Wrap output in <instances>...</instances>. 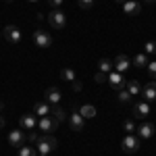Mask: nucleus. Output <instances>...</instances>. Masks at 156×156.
Here are the masks:
<instances>
[{
  "mask_svg": "<svg viewBox=\"0 0 156 156\" xmlns=\"http://www.w3.org/2000/svg\"><path fill=\"white\" fill-rule=\"evenodd\" d=\"M36 146H37V154H50V152L56 150L58 142H56V137H52V135H44V137H40L36 142Z\"/></svg>",
  "mask_w": 156,
  "mask_h": 156,
  "instance_id": "1",
  "label": "nucleus"
},
{
  "mask_svg": "<svg viewBox=\"0 0 156 156\" xmlns=\"http://www.w3.org/2000/svg\"><path fill=\"white\" fill-rule=\"evenodd\" d=\"M121 148H123V152H127V154L137 152V150H140V137L133 135V133H127V135L123 137V142H121Z\"/></svg>",
  "mask_w": 156,
  "mask_h": 156,
  "instance_id": "2",
  "label": "nucleus"
},
{
  "mask_svg": "<svg viewBox=\"0 0 156 156\" xmlns=\"http://www.w3.org/2000/svg\"><path fill=\"white\" fill-rule=\"evenodd\" d=\"M48 23L52 29H62L67 25V17H65V12L60 9H52V12L48 15Z\"/></svg>",
  "mask_w": 156,
  "mask_h": 156,
  "instance_id": "3",
  "label": "nucleus"
},
{
  "mask_svg": "<svg viewBox=\"0 0 156 156\" xmlns=\"http://www.w3.org/2000/svg\"><path fill=\"white\" fill-rule=\"evenodd\" d=\"M31 37H34V44L40 46V48H50V46H52V42H54L52 36H50L48 31H44V29H36Z\"/></svg>",
  "mask_w": 156,
  "mask_h": 156,
  "instance_id": "4",
  "label": "nucleus"
},
{
  "mask_svg": "<svg viewBox=\"0 0 156 156\" xmlns=\"http://www.w3.org/2000/svg\"><path fill=\"white\" fill-rule=\"evenodd\" d=\"M2 36L6 37V42L9 44H19L23 36H21V29L17 27V25H6L4 29H2Z\"/></svg>",
  "mask_w": 156,
  "mask_h": 156,
  "instance_id": "5",
  "label": "nucleus"
},
{
  "mask_svg": "<svg viewBox=\"0 0 156 156\" xmlns=\"http://www.w3.org/2000/svg\"><path fill=\"white\" fill-rule=\"evenodd\" d=\"M37 127H40V131H44L46 135H50V133L58 127V121H54L52 117H40V119H37Z\"/></svg>",
  "mask_w": 156,
  "mask_h": 156,
  "instance_id": "6",
  "label": "nucleus"
},
{
  "mask_svg": "<svg viewBox=\"0 0 156 156\" xmlns=\"http://www.w3.org/2000/svg\"><path fill=\"white\" fill-rule=\"evenodd\" d=\"M108 85L112 87V90H117V92H121V90H125V85H127V81L123 79V75L117 71L108 73Z\"/></svg>",
  "mask_w": 156,
  "mask_h": 156,
  "instance_id": "7",
  "label": "nucleus"
},
{
  "mask_svg": "<svg viewBox=\"0 0 156 156\" xmlns=\"http://www.w3.org/2000/svg\"><path fill=\"white\" fill-rule=\"evenodd\" d=\"M150 115V104L146 100H140L133 104V119H146Z\"/></svg>",
  "mask_w": 156,
  "mask_h": 156,
  "instance_id": "8",
  "label": "nucleus"
},
{
  "mask_svg": "<svg viewBox=\"0 0 156 156\" xmlns=\"http://www.w3.org/2000/svg\"><path fill=\"white\" fill-rule=\"evenodd\" d=\"M25 140H27V137L23 135V131H21V129H12V131L9 133V146L17 148V150H19L21 146H25Z\"/></svg>",
  "mask_w": 156,
  "mask_h": 156,
  "instance_id": "9",
  "label": "nucleus"
},
{
  "mask_svg": "<svg viewBox=\"0 0 156 156\" xmlns=\"http://www.w3.org/2000/svg\"><path fill=\"white\" fill-rule=\"evenodd\" d=\"M154 129H156V125H152V123L146 121V123H140V127H137L135 131H137V137H140V140H150V137L154 135Z\"/></svg>",
  "mask_w": 156,
  "mask_h": 156,
  "instance_id": "10",
  "label": "nucleus"
},
{
  "mask_svg": "<svg viewBox=\"0 0 156 156\" xmlns=\"http://www.w3.org/2000/svg\"><path fill=\"white\" fill-rule=\"evenodd\" d=\"M19 125H21L23 129L34 131V129H37V117L34 115V112H27V115H23V117L19 119Z\"/></svg>",
  "mask_w": 156,
  "mask_h": 156,
  "instance_id": "11",
  "label": "nucleus"
},
{
  "mask_svg": "<svg viewBox=\"0 0 156 156\" xmlns=\"http://www.w3.org/2000/svg\"><path fill=\"white\" fill-rule=\"evenodd\" d=\"M112 62H115V71L121 73V75H123V73L131 67V58H129V56H125V54H119V56L112 60Z\"/></svg>",
  "mask_w": 156,
  "mask_h": 156,
  "instance_id": "12",
  "label": "nucleus"
},
{
  "mask_svg": "<svg viewBox=\"0 0 156 156\" xmlns=\"http://www.w3.org/2000/svg\"><path fill=\"white\" fill-rule=\"evenodd\" d=\"M69 125H71L73 131H81V129L85 127V119L81 117V115H79V110L69 115Z\"/></svg>",
  "mask_w": 156,
  "mask_h": 156,
  "instance_id": "13",
  "label": "nucleus"
},
{
  "mask_svg": "<svg viewBox=\"0 0 156 156\" xmlns=\"http://www.w3.org/2000/svg\"><path fill=\"white\" fill-rule=\"evenodd\" d=\"M142 96H144L146 102H152V100H156V79H152V81H148V83L144 85Z\"/></svg>",
  "mask_w": 156,
  "mask_h": 156,
  "instance_id": "14",
  "label": "nucleus"
},
{
  "mask_svg": "<svg viewBox=\"0 0 156 156\" xmlns=\"http://www.w3.org/2000/svg\"><path fill=\"white\" fill-rule=\"evenodd\" d=\"M123 11L127 12L129 17H135V15H140V12H142V6H140V2H137V0H127V2L123 4Z\"/></svg>",
  "mask_w": 156,
  "mask_h": 156,
  "instance_id": "15",
  "label": "nucleus"
},
{
  "mask_svg": "<svg viewBox=\"0 0 156 156\" xmlns=\"http://www.w3.org/2000/svg\"><path fill=\"white\" fill-rule=\"evenodd\" d=\"M148 62H150V60H148V54H146V52H137V54L131 58V65H133V67H137V69L148 67Z\"/></svg>",
  "mask_w": 156,
  "mask_h": 156,
  "instance_id": "16",
  "label": "nucleus"
},
{
  "mask_svg": "<svg viewBox=\"0 0 156 156\" xmlns=\"http://www.w3.org/2000/svg\"><path fill=\"white\" fill-rule=\"evenodd\" d=\"M50 115H52V119L58 121V123L67 119V112H65V108L58 106V104H52V106H50Z\"/></svg>",
  "mask_w": 156,
  "mask_h": 156,
  "instance_id": "17",
  "label": "nucleus"
},
{
  "mask_svg": "<svg viewBox=\"0 0 156 156\" xmlns=\"http://www.w3.org/2000/svg\"><path fill=\"white\" fill-rule=\"evenodd\" d=\"M125 90H127L131 96H140L144 87L140 85V81H137V79H129V81H127V85H125Z\"/></svg>",
  "mask_w": 156,
  "mask_h": 156,
  "instance_id": "18",
  "label": "nucleus"
},
{
  "mask_svg": "<svg viewBox=\"0 0 156 156\" xmlns=\"http://www.w3.org/2000/svg\"><path fill=\"white\" fill-rule=\"evenodd\" d=\"M34 115H36V117H48L50 106L46 102H36V104H34Z\"/></svg>",
  "mask_w": 156,
  "mask_h": 156,
  "instance_id": "19",
  "label": "nucleus"
},
{
  "mask_svg": "<svg viewBox=\"0 0 156 156\" xmlns=\"http://www.w3.org/2000/svg\"><path fill=\"white\" fill-rule=\"evenodd\" d=\"M46 100L50 104H58L60 102V90L58 87H48L46 90Z\"/></svg>",
  "mask_w": 156,
  "mask_h": 156,
  "instance_id": "20",
  "label": "nucleus"
},
{
  "mask_svg": "<svg viewBox=\"0 0 156 156\" xmlns=\"http://www.w3.org/2000/svg\"><path fill=\"white\" fill-rule=\"evenodd\" d=\"M79 115L83 119H92V117H96V108L92 106V104H83V106L79 108Z\"/></svg>",
  "mask_w": 156,
  "mask_h": 156,
  "instance_id": "21",
  "label": "nucleus"
},
{
  "mask_svg": "<svg viewBox=\"0 0 156 156\" xmlns=\"http://www.w3.org/2000/svg\"><path fill=\"white\" fill-rule=\"evenodd\" d=\"M98 69L108 75V73L112 71V60H110V58H100V60H98Z\"/></svg>",
  "mask_w": 156,
  "mask_h": 156,
  "instance_id": "22",
  "label": "nucleus"
},
{
  "mask_svg": "<svg viewBox=\"0 0 156 156\" xmlns=\"http://www.w3.org/2000/svg\"><path fill=\"white\" fill-rule=\"evenodd\" d=\"M60 77H62L65 81H75V71H73L71 67H65V69L60 71Z\"/></svg>",
  "mask_w": 156,
  "mask_h": 156,
  "instance_id": "23",
  "label": "nucleus"
},
{
  "mask_svg": "<svg viewBox=\"0 0 156 156\" xmlns=\"http://www.w3.org/2000/svg\"><path fill=\"white\" fill-rule=\"evenodd\" d=\"M19 156H37V150L31 146H21L19 148Z\"/></svg>",
  "mask_w": 156,
  "mask_h": 156,
  "instance_id": "24",
  "label": "nucleus"
},
{
  "mask_svg": "<svg viewBox=\"0 0 156 156\" xmlns=\"http://www.w3.org/2000/svg\"><path fill=\"white\" fill-rule=\"evenodd\" d=\"M131 94H129V92H127V90H121L119 92V96H117V100H119L121 104H129V102H131Z\"/></svg>",
  "mask_w": 156,
  "mask_h": 156,
  "instance_id": "25",
  "label": "nucleus"
},
{
  "mask_svg": "<svg viewBox=\"0 0 156 156\" xmlns=\"http://www.w3.org/2000/svg\"><path fill=\"white\" fill-rule=\"evenodd\" d=\"M123 129H125L127 133H133L135 129H137V127H135V123H133V119H125V121H123Z\"/></svg>",
  "mask_w": 156,
  "mask_h": 156,
  "instance_id": "26",
  "label": "nucleus"
},
{
  "mask_svg": "<svg viewBox=\"0 0 156 156\" xmlns=\"http://www.w3.org/2000/svg\"><path fill=\"white\" fill-rule=\"evenodd\" d=\"M144 52L146 54H156V42H152V40L146 42L144 44Z\"/></svg>",
  "mask_w": 156,
  "mask_h": 156,
  "instance_id": "27",
  "label": "nucleus"
},
{
  "mask_svg": "<svg viewBox=\"0 0 156 156\" xmlns=\"http://www.w3.org/2000/svg\"><path fill=\"white\" fill-rule=\"evenodd\" d=\"M94 2H96V0H77L79 9H83V11H90V9L94 6Z\"/></svg>",
  "mask_w": 156,
  "mask_h": 156,
  "instance_id": "28",
  "label": "nucleus"
},
{
  "mask_svg": "<svg viewBox=\"0 0 156 156\" xmlns=\"http://www.w3.org/2000/svg\"><path fill=\"white\" fill-rule=\"evenodd\" d=\"M146 69H148V75H150V79H156V60H150Z\"/></svg>",
  "mask_w": 156,
  "mask_h": 156,
  "instance_id": "29",
  "label": "nucleus"
},
{
  "mask_svg": "<svg viewBox=\"0 0 156 156\" xmlns=\"http://www.w3.org/2000/svg\"><path fill=\"white\" fill-rule=\"evenodd\" d=\"M94 81H96V83H104V81H108V75L102 73V71H98L96 75H94Z\"/></svg>",
  "mask_w": 156,
  "mask_h": 156,
  "instance_id": "30",
  "label": "nucleus"
},
{
  "mask_svg": "<svg viewBox=\"0 0 156 156\" xmlns=\"http://www.w3.org/2000/svg\"><path fill=\"white\" fill-rule=\"evenodd\" d=\"M48 4L52 9H60V4H62V0H48Z\"/></svg>",
  "mask_w": 156,
  "mask_h": 156,
  "instance_id": "31",
  "label": "nucleus"
},
{
  "mask_svg": "<svg viewBox=\"0 0 156 156\" xmlns=\"http://www.w3.org/2000/svg\"><path fill=\"white\" fill-rule=\"evenodd\" d=\"M27 142H34V144H36V142H37V133H36V131H31L29 135H27Z\"/></svg>",
  "mask_w": 156,
  "mask_h": 156,
  "instance_id": "32",
  "label": "nucleus"
},
{
  "mask_svg": "<svg viewBox=\"0 0 156 156\" xmlns=\"http://www.w3.org/2000/svg\"><path fill=\"white\" fill-rule=\"evenodd\" d=\"M4 125H6V119H4V117H2V115H0V129H2V127H4Z\"/></svg>",
  "mask_w": 156,
  "mask_h": 156,
  "instance_id": "33",
  "label": "nucleus"
},
{
  "mask_svg": "<svg viewBox=\"0 0 156 156\" xmlns=\"http://www.w3.org/2000/svg\"><path fill=\"white\" fill-rule=\"evenodd\" d=\"M115 2H117V4H125L127 0H115Z\"/></svg>",
  "mask_w": 156,
  "mask_h": 156,
  "instance_id": "34",
  "label": "nucleus"
},
{
  "mask_svg": "<svg viewBox=\"0 0 156 156\" xmlns=\"http://www.w3.org/2000/svg\"><path fill=\"white\" fill-rule=\"evenodd\" d=\"M146 2H148V4H154V2H156V0H146Z\"/></svg>",
  "mask_w": 156,
  "mask_h": 156,
  "instance_id": "35",
  "label": "nucleus"
},
{
  "mask_svg": "<svg viewBox=\"0 0 156 156\" xmlns=\"http://www.w3.org/2000/svg\"><path fill=\"white\" fill-rule=\"evenodd\" d=\"M2 108H4V102H0V110H2Z\"/></svg>",
  "mask_w": 156,
  "mask_h": 156,
  "instance_id": "36",
  "label": "nucleus"
},
{
  "mask_svg": "<svg viewBox=\"0 0 156 156\" xmlns=\"http://www.w3.org/2000/svg\"><path fill=\"white\" fill-rule=\"evenodd\" d=\"M27 2H40V0H27Z\"/></svg>",
  "mask_w": 156,
  "mask_h": 156,
  "instance_id": "37",
  "label": "nucleus"
},
{
  "mask_svg": "<svg viewBox=\"0 0 156 156\" xmlns=\"http://www.w3.org/2000/svg\"><path fill=\"white\" fill-rule=\"evenodd\" d=\"M37 156H48V154H37Z\"/></svg>",
  "mask_w": 156,
  "mask_h": 156,
  "instance_id": "38",
  "label": "nucleus"
},
{
  "mask_svg": "<svg viewBox=\"0 0 156 156\" xmlns=\"http://www.w3.org/2000/svg\"><path fill=\"white\" fill-rule=\"evenodd\" d=\"M0 36H2V31H0Z\"/></svg>",
  "mask_w": 156,
  "mask_h": 156,
  "instance_id": "39",
  "label": "nucleus"
},
{
  "mask_svg": "<svg viewBox=\"0 0 156 156\" xmlns=\"http://www.w3.org/2000/svg\"><path fill=\"white\" fill-rule=\"evenodd\" d=\"M6 2H11V0H6Z\"/></svg>",
  "mask_w": 156,
  "mask_h": 156,
  "instance_id": "40",
  "label": "nucleus"
},
{
  "mask_svg": "<svg viewBox=\"0 0 156 156\" xmlns=\"http://www.w3.org/2000/svg\"><path fill=\"white\" fill-rule=\"evenodd\" d=\"M154 133H156V129H154Z\"/></svg>",
  "mask_w": 156,
  "mask_h": 156,
  "instance_id": "41",
  "label": "nucleus"
},
{
  "mask_svg": "<svg viewBox=\"0 0 156 156\" xmlns=\"http://www.w3.org/2000/svg\"><path fill=\"white\" fill-rule=\"evenodd\" d=\"M137 2H140V0H137Z\"/></svg>",
  "mask_w": 156,
  "mask_h": 156,
  "instance_id": "42",
  "label": "nucleus"
}]
</instances>
